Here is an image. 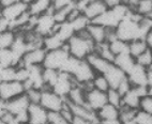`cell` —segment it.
Listing matches in <instances>:
<instances>
[{
  "instance_id": "6da1fadb",
  "label": "cell",
  "mask_w": 152,
  "mask_h": 124,
  "mask_svg": "<svg viewBox=\"0 0 152 124\" xmlns=\"http://www.w3.org/2000/svg\"><path fill=\"white\" fill-rule=\"evenodd\" d=\"M66 46L70 56L80 60L87 59V57L95 50V43L91 40L87 29L75 33L68 41Z\"/></svg>"
},
{
  "instance_id": "7a4b0ae2",
  "label": "cell",
  "mask_w": 152,
  "mask_h": 124,
  "mask_svg": "<svg viewBox=\"0 0 152 124\" xmlns=\"http://www.w3.org/2000/svg\"><path fill=\"white\" fill-rule=\"evenodd\" d=\"M61 71L70 74L78 85H84L86 82L92 81L94 76L96 75V73L86 59H76L71 56L69 57Z\"/></svg>"
},
{
  "instance_id": "3957f363",
  "label": "cell",
  "mask_w": 152,
  "mask_h": 124,
  "mask_svg": "<svg viewBox=\"0 0 152 124\" xmlns=\"http://www.w3.org/2000/svg\"><path fill=\"white\" fill-rule=\"evenodd\" d=\"M128 12V7L123 4V3H121V4L114 7V8H108L101 16L95 18L91 23L101 25V26H103L105 28L116 29L118 27V25L121 23V20L126 16Z\"/></svg>"
},
{
  "instance_id": "277c9868",
  "label": "cell",
  "mask_w": 152,
  "mask_h": 124,
  "mask_svg": "<svg viewBox=\"0 0 152 124\" xmlns=\"http://www.w3.org/2000/svg\"><path fill=\"white\" fill-rule=\"evenodd\" d=\"M69 57H70V54H69L68 50V46H66V44H64L59 49L46 51V55H45L42 66L44 69H52V70L61 71V69L65 64L66 60L69 59Z\"/></svg>"
},
{
  "instance_id": "5b68a950",
  "label": "cell",
  "mask_w": 152,
  "mask_h": 124,
  "mask_svg": "<svg viewBox=\"0 0 152 124\" xmlns=\"http://www.w3.org/2000/svg\"><path fill=\"white\" fill-rule=\"evenodd\" d=\"M57 25L58 24L54 18V10L50 7V9L46 13L38 16V20H37L33 31L38 33L39 35H41L42 38H45V36H48V35L55 33Z\"/></svg>"
},
{
  "instance_id": "8992f818",
  "label": "cell",
  "mask_w": 152,
  "mask_h": 124,
  "mask_svg": "<svg viewBox=\"0 0 152 124\" xmlns=\"http://www.w3.org/2000/svg\"><path fill=\"white\" fill-rule=\"evenodd\" d=\"M147 95H148V87H132L122 96L121 106L138 110L140 109L141 100Z\"/></svg>"
},
{
  "instance_id": "52a82bcc",
  "label": "cell",
  "mask_w": 152,
  "mask_h": 124,
  "mask_svg": "<svg viewBox=\"0 0 152 124\" xmlns=\"http://www.w3.org/2000/svg\"><path fill=\"white\" fill-rule=\"evenodd\" d=\"M65 104V98L56 94L52 89H43L40 105L47 111H60Z\"/></svg>"
},
{
  "instance_id": "ba28073f",
  "label": "cell",
  "mask_w": 152,
  "mask_h": 124,
  "mask_svg": "<svg viewBox=\"0 0 152 124\" xmlns=\"http://www.w3.org/2000/svg\"><path fill=\"white\" fill-rule=\"evenodd\" d=\"M76 85L78 84L76 82L75 79L70 74L66 73V72H63V71H59L58 79L56 81V84L54 85V87L52 88V90L59 96L66 98L72 88Z\"/></svg>"
},
{
  "instance_id": "9c48e42d",
  "label": "cell",
  "mask_w": 152,
  "mask_h": 124,
  "mask_svg": "<svg viewBox=\"0 0 152 124\" xmlns=\"http://www.w3.org/2000/svg\"><path fill=\"white\" fill-rule=\"evenodd\" d=\"M25 93L24 85L19 81H4L0 82V100L3 102H9L15 97Z\"/></svg>"
},
{
  "instance_id": "30bf717a",
  "label": "cell",
  "mask_w": 152,
  "mask_h": 124,
  "mask_svg": "<svg viewBox=\"0 0 152 124\" xmlns=\"http://www.w3.org/2000/svg\"><path fill=\"white\" fill-rule=\"evenodd\" d=\"M125 75L132 87H148V69L136 63Z\"/></svg>"
},
{
  "instance_id": "8fae6325",
  "label": "cell",
  "mask_w": 152,
  "mask_h": 124,
  "mask_svg": "<svg viewBox=\"0 0 152 124\" xmlns=\"http://www.w3.org/2000/svg\"><path fill=\"white\" fill-rule=\"evenodd\" d=\"M85 100H86V106L98 112L104 105L107 104V95L106 92H102L93 88L89 91H86Z\"/></svg>"
},
{
  "instance_id": "7c38bea8",
  "label": "cell",
  "mask_w": 152,
  "mask_h": 124,
  "mask_svg": "<svg viewBox=\"0 0 152 124\" xmlns=\"http://www.w3.org/2000/svg\"><path fill=\"white\" fill-rule=\"evenodd\" d=\"M30 105V102L28 100L27 95L22 94L19 96L15 97L13 100H10L9 102H6L7 112L12 115L13 117H17L19 115L28 112V107Z\"/></svg>"
},
{
  "instance_id": "4fadbf2b",
  "label": "cell",
  "mask_w": 152,
  "mask_h": 124,
  "mask_svg": "<svg viewBox=\"0 0 152 124\" xmlns=\"http://www.w3.org/2000/svg\"><path fill=\"white\" fill-rule=\"evenodd\" d=\"M66 104L70 107L71 111L73 113L74 117H78V118L85 119L89 121L91 124H100V119L98 117V113L93 111L92 109H90L88 106L86 105H75V104H71L68 101L65 100Z\"/></svg>"
},
{
  "instance_id": "5bb4252c",
  "label": "cell",
  "mask_w": 152,
  "mask_h": 124,
  "mask_svg": "<svg viewBox=\"0 0 152 124\" xmlns=\"http://www.w3.org/2000/svg\"><path fill=\"white\" fill-rule=\"evenodd\" d=\"M28 124H48V111L40 104H30L28 107Z\"/></svg>"
},
{
  "instance_id": "9a60e30c",
  "label": "cell",
  "mask_w": 152,
  "mask_h": 124,
  "mask_svg": "<svg viewBox=\"0 0 152 124\" xmlns=\"http://www.w3.org/2000/svg\"><path fill=\"white\" fill-rule=\"evenodd\" d=\"M103 76L107 79L111 89H117L118 86L121 84V81H123L126 78L124 72L122 70H120L115 63H110L108 65V68L106 69Z\"/></svg>"
},
{
  "instance_id": "2e32d148",
  "label": "cell",
  "mask_w": 152,
  "mask_h": 124,
  "mask_svg": "<svg viewBox=\"0 0 152 124\" xmlns=\"http://www.w3.org/2000/svg\"><path fill=\"white\" fill-rule=\"evenodd\" d=\"M45 55H46V50L43 47L31 49V50L27 51L24 55L22 62H20L19 65L25 66V68H28V66H31V65H42L44 58H45Z\"/></svg>"
},
{
  "instance_id": "e0dca14e",
  "label": "cell",
  "mask_w": 152,
  "mask_h": 124,
  "mask_svg": "<svg viewBox=\"0 0 152 124\" xmlns=\"http://www.w3.org/2000/svg\"><path fill=\"white\" fill-rule=\"evenodd\" d=\"M107 9H108V7L106 6L104 0H98V1H92V2L87 3L86 8L83 11V14L91 23L95 18H98L99 16H101Z\"/></svg>"
},
{
  "instance_id": "ac0fdd59",
  "label": "cell",
  "mask_w": 152,
  "mask_h": 124,
  "mask_svg": "<svg viewBox=\"0 0 152 124\" xmlns=\"http://www.w3.org/2000/svg\"><path fill=\"white\" fill-rule=\"evenodd\" d=\"M28 6L27 3H25L24 1L18 3H15V4H12V6L6 7V8L1 9V14L4 18H7L9 22H13L14 19H16L17 17H19L22 14L28 12Z\"/></svg>"
},
{
  "instance_id": "d6986e66",
  "label": "cell",
  "mask_w": 152,
  "mask_h": 124,
  "mask_svg": "<svg viewBox=\"0 0 152 124\" xmlns=\"http://www.w3.org/2000/svg\"><path fill=\"white\" fill-rule=\"evenodd\" d=\"M87 31L91 40L95 44H101L106 42V28L103 26L94 24V23H90L87 27Z\"/></svg>"
},
{
  "instance_id": "ffe728a7",
  "label": "cell",
  "mask_w": 152,
  "mask_h": 124,
  "mask_svg": "<svg viewBox=\"0 0 152 124\" xmlns=\"http://www.w3.org/2000/svg\"><path fill=\"white\" fill-rule=\"evenodd\" d=\"M114 63L117 65L120 70H122L126 74L136 64V61L135 58H133L130 55V53H123V54L115 56Z\"/></svg>"
},
{
  "instance_id": "44dd1931",
  "label": "cell",
  "mask_w": 152,
  "mask_h": 124,
  "mask_svg": "<svg viewBox=\"0 0 152 124\" xmlns=\"http://www.w3.org/2000/svg\"><path fill=\"white\" fill-rule=\"evenodd\" d=\"M53 34H54V33H53ZM55 34L57 35L63 43L66 44L68 41L75 34V30H74L73 26H72V24H71L70 22H64V23H62V24L57 25Z\"/></svg>"
},
{
  "instance_id": "7402d4cb",
  "label": "cell",
  "mask_w": 152,
  "mask_h": 124,
  "mask_svg": "<svg viewBox=\"0 0 152 124\" xmlns=\"http://www.w3.org/2000/svg\"><path fill=\"white\" fill-rule=\"evenodd\" d=\"M85 94L86 92L83 89V87L80 85H76L72 88L65 100L71 104H75V105H86Z\"/></svg>"
},
{
  "instance_id": "603a6c76",
  "label": "cell",
  "mask_w": 152,
  "mask_h": 124,
  "mask_svg": "<svg viewBox=\"0 0 152 124\" xmlns=\"http://www.w3.org/2000/svg\"><path fill=\"white\" fill-rule=\"evenodd\" d=\"M96 113H98V117L101 122V121H105V120H116V119H119L120 110L118 107H116L114 105H110V104L107 103Z\"/></svg>"
},
{
  "instance_id": "cb8c5ba5",
  "label": "cell",
  "mask_w": 152,
  "mask_h": 124,
  "mask_svg": "<svg viewBox=\"0 0 152 124\" xmlns=\"http://www.w3.org/2000/svg\"><path fill=\"white\" fill-rule=\"evenodd\" d=\"M50 9V0H35L31 4H29L28 12L30 15L40 16L42 14L46 13Z\"/></svg>"
},
{
  "instance_id": "d4e9b609",
  "label": "cell",
  "mask_w": 152,
  "mask_h": 124,
  "mask_svg": "<svg viewBox=\"0 0 152 124\" xmlns=\"http://www.w3.org/2000/svg\"><path fill=\"white\" fill-rule=\"evenodd\" d=\"M128 45H129V53L135 59L138 56H140L145 50L148 49L146 42H145V39H139V40L132 41V42L128 43Z\"/></svg>"
},
{
  "instance_id": "484cf974",
  "label": "cell",
  "mask_w": 152,
  "mask_h": 124,
  "mask_svg": "<svg viewBox=\"0 0 152 124\" xmlns=\"http://www.w3.org/2000/svg\"><path fill=\"white\" fill-rule=\"evenodd\" d=\"M0 65L2 68H10V66H17V62L11 48L0 49Z\"/></svg>"
},
{
  "instance_id": "4316f807",
  "label": "cell",
  "mask_w": 152,
  "mask_h": 124,
  "mask_svg": "<svg viewBox=\"0 0 152 124\" xmlns=\"http://www.w3.org/2000/svg\"><path fill=\"white\" fill-rule=\"evenodd\" d=\"M64 45L62 41L58 38L57 35L50 34L48 36H45L43 39V48L46 51L49 50H55V49H59Z\"/></svg>"
},
{
  "instance_id": "83f0119b",
  "label": "cell",
  "mask_w": 152,
  "mask_h": 124,
  "mask_svg": "<svg viewBox=\"0 0 152 124\" xmlns=\"http://www.w3.org/2000/svg\"><path fill=\"white\" fill-rule=\"evenodd\" d=\"M94 53L98 56H100L101 58H103L104 60L108 62H114L115 60V55L111 53V50L109 49L108 43H101V44H95V50Z\"/></svg>"
},
{
  "instance_id": "f1b7e54d",
  "label": "cell",
  "mask_w": 152,
  "mask_h": 124,
  "mask_svg": "<svg viewBox=\"0 0 152 124\" xmlns=\"http://www.w3.org/2000/svg\"><path fill=\"white\" fill-rule=\"evenodd\" d=\"M16 38V32L13 30H8L0 33V49H9L13 45Z\"/></svg>"
},
{
  "instance_id": "f546056e",
  "label": "cell",
  "mask_w": 152,
  "mask_h": 124,
  "mask_svg": "<svg viewBox=\"0 0 152 124\" xmlns=\"http://www.w3.org/2000/svg\"><path fill=\"white\" fill-rule=\"evenodd\" d=\"M59 76V71L52 70V69H43V79L45 87L52 89Z\"/></svg>"
},
{
  "instance_id": "4dcf8cb0",
  "label": "cell",
  "mask_w": 152,
  "mask_h": 124,
  "mask_svg": "<svg viewBox=\"0 0 152 124\" xmlns=\"http://www.w3.org/2000/svg\"><path fill=\"white\" fill-rule=\"evenodd\" d=\"M108 45H109V49H110L111 53H113L115 56L123 54V53H129L128 43H125V42L119 40V39L113 41L111 43H108Z\"/></svg>"
},
{
  "instance_id": "1f68e13d",
  "label": "cell",
  "mask_w": 152,
  "mask_h": 124,
  "mask_svg": "<svg viewBox=\"0 0 152 124\" xmlns=\"http://www.w3.org/2000/svg\"><path fill=\"white\" fill-rule=\"evenodd\" d=\"M75 7V3H71L70 6L65 7L63 9H60L58 11L54 12V18L57 24H62V23L68 20V16L70 12L72 11V9Z\"/></svg>"
},
{
  "instance_id": "d6a6232c",
  "label": "cell",
  "mask_w": 152,
  "mask_h": 124,
  "mask_svg": "<svg viewBox=\"0 0 152 124\" xmlns=\"http://www.w3.org/2000/svg\"><path fill=\"white\" fill-rule=\"evenodd\" d=\"M135 12L144 17L150 16L152 14V0H140Z\"/></svg>"
},
{
  "instance_id": "836d02e7",
  "label": "cell",
  "mask_w": 152,
  "mask_h": 124,
  "mask_svg": "<svg viewBox=\"0 0 152 124\" xmlns=\"http://www.w3.org/2000/svg\"><path fill=\"white\" fill-rule=\"evenodd\" d=\"M92 85L94 89L100 90V91H102V92H107L110 89L107 79H106L103 75H101V74H96V75L94 76V78L92 79Z\"/></svg>"
},
{
  "instance_id": "e575fe53",
  "label": "cell",
  "mask_w": 152,
  "mask_h": 124,
  "mask_svg": "<svg viewBox=\"0 0 152 124\" xmlns=\"http://www.w3.org/2000/svg\"><path fill=\"white\" fill-rule=\"evenodd\" d=\"M106 95H107V103L108 104L116 106L118 108L121 107V105H122V96L117 90L110 88L108 91L106 92Z\"/></svg>"
},
{
  "instance_id": "d590c367",
  "label": "cell",
  "mask_w": 152,
  "mask_h": 124,
  "mask_svg": "<svg viewBox=\"0 0 152 124\" xmlns=\"http://www.w3.org/2000/svg\"><path fill=\"white\" fill-rule=\"evenodd\" d=\"M136 63L146 69H149L152 65V50L151 49H147L145 50L140 56H138L135 59Z\"/></svg>"
},
{
  "instance_id": "8d00e7d4",
  "label": "cell",
  "mask_w": 152,
  "mask_h": 124,
  "mask_svg": "<svg viewBox=\"0 0 152 124\" xmlns=\"http://www.w3.org/2000/svg\"><path fill=\"white\" fill-rule=\"evenodd\" d=\"M72 26H73L74 30H75V33L79 32V31H83V30L87 29L88 25L90 24V20L85 16L84 14H80L76 19H74L73 22H71Z\"/></svg>"
},
{
  "instance_id": "74e56055",
  "label": "cell",
  "mask_w": 152,
  "mask_h": 124,
  "mask_svg": "<svg viewBox=\"0 0 152 124\" xmlns=\"http://www.w3.org/2000/svg\"><path fill=\"white\" fill-rule=\"evenodd\" d=\"M136 124H152V116L146 111L138 109L135 116Z\"/></svg>"
},
{
  "instance_id": "f35d334b",
  "label": "cell",
  "mask_w": 152,
  "mask_h": 124,
  "mask_svg": "<svg viewBox=\"0 0 152 124\" xmlns=\"http://www.w3.org/2000/svg\"><path fill=\"white\" fill-rule=\"evenodd\" d=\"M25 94L27 95L30 104H40V100H41V94H42L41 90L35 89V88H31V89L27 90V91L25 92Z\"/></svg>"
},
{
  "instance_id": "ab89813d",
  "label": "cell",
  "mask_w": 152,
  "mask_h": 124,
  "mask_svg": "<svg viewBox=\"0 0 152 124\" xmlns=\"http://www.w3.org/2000/svg\"><path fill=\"white\" fill-rule=\"evenodd\" d=\"M28 77H29V72H28V69L25 68V66H16V73H15V80L19 81L24 84L25 81L27 80Z\"/></svg>"
},
{
  "instance_id": "60d3db41",
  "label": "cell",
  "mask_w": 152,
  "mask_h": 124,
  "mask_svg": "<svg viewBox=\"0 0 152 124\" xmlns=\"http://www.w3.org/2000/svg\"><path fill=\"white\" fill-rule=\"evenodd\" d=\"M140 109L141 110L146 111V112L150 113L152 116V96L147 95L145 96L140 103Z\"/></svg>"
},
{
  "instance_id": "b9f144b4",
  "label": "cell",
  "mask_w": 152,
  "mask_h": 124,
  "mask_svg": "<svg viewBox=\"0 0 152 124\" xmlns=\"http://www.w3.org/2000/svg\"><path fill=\"white\" fill-rule=\"evenodd\" d=\"M71 3H73L71 0H50V7L53 8L54 12L70 6Z\"/></svg>"
},
{
  "instance_id": "7bdbcfd3",
  "label": "cell",
  "mask_w": 152,
  "mask_h": 124,
  "mask_svg": "<svg viewBox=\"0 0 152 124\" xmlns=\"http://www.w3.org/2000/svg\"><path fill=\"white\" fill-rule=\"evenodd\" d=\"M131 88H132V85L130 84V81L128 80V78H125L123 81H121V84L118 86V88L116 90H117L120 94H121V96H123V95H124L125 93L131 89Z\"/></svg>"
},
{
  "instance_id": "ee69618b",
  "label": "cell",
  "mask_w": 152,
  "mask_h": 124,
  "mask_svg": "<svg viewBox=\"0 0 152 124\" xmlns=\"http://www.w3.org/2000/svg\"><path fill=\"white\" fill-rule=\"evenodd\" d=\"M8 30H10V22L3 16H1L0 18V33L8 31Z\"/></svg>"
},
{
  "instance_id": "f6af8a7d",
  "label": "cell",
  "mask_w": 152,
  "mask_h": 124,
  "mask_svg": "<svg viewBox=\"0 0 152 124\" xmlns=\"http://www.w3.org/2000/svg\"><path fill=\"white\" fill-rule=\"evenodd\" d=\"M23 0H1L0 1V4H1V9L6 8V7L12 6V4H15V3L22 2Z\"/></svg>"
},
{
  "instance_id": "bcb514c9",
  "label": "cell",
  "mask_w": 152,
  "mask_h": 124,
  "mask_svg": "<svg viewBox=\"0 0 152 124\" xmlns=\"http://www.w3.org/2000/svg\"><path fill=\"white\" fill-rule=\"evenodd\" d=\"M124 0H104V2L106 3V6L108 8H114L116 6H119L121 3H123Z\"/></svg>"
},
{
  "instance_id": "7dc6e473",
  "label": "cell",
  "mask_w": 152,
  "mask_h": 124,
  "mask_svg": "<svg viewBox=\"0 0 152 124\" xmlns=\"http://www.w3.org/2000/svg\"><path fill=\"white\" fill-rule=\"evenodd\" d=\"M145 42L147 44V47L152 50V29L149 30V32L147 33L145 36Z\"/></svg>"
},
{
  "instance_id": "c3c4849f",
  "label": "cell",
  "mask_w": 152,
  "mask_h": 124,
  "mask_svg": "<svg viewBox=\"0 0 152 124\" xmlns=\"http://www.w3.org/2000/svg\"><path fill=\"white\" fill-rule=\"evenodd\" d=\"M71 124H91L89 121L87 120H85V119H82V118H78V117H74Z\"/></svg>"
},
{
  "instance_id": "681fc988",
  "label": "cell",
  "mask_w": 152,
  "mask_h": 124,
  "mask_svg": "<svg viewBox=\"0 0 152 124\" xmlns=\"http://www.w3.org/2000/svg\"><path fill=\"white\" fill-rule=\"evenodd\" d=\"M6 113H7L6 102H3V101L0 100V119H2Z\"/></svg>"
},
{
  "instance_id": "f907efd6",
  "label": "cell",
  "mask_w": 152,
  "mask_h": 124,
  "mask_svg": "<svg viewBox=\"0 0 152 124\" xmlns=\"http://www.w3.org/2000/svg\"><path fill=\"white\" fill-rule=\"evenodd\" d=\"M100 124H121L119 119L116 120H105V121H101Z\"/></svg>"
},
{
  "instance_id": "816d5d0a",
  "label": "cell",
  "mask_w": 152,
  "mask_h": 124,
  "mask_svg": "<svg viewBox=\"0 0 152 124\" xmlns=\"http://www.w3.org/2000/svg\"><path fill=\"white\" fill-rule=\"evenodd\" d=\"M23 1H24L25 3H27L28 6H29V4H31V3H32L33 1H35V0H23Z\"/></svg>"
},
{
  "instance_id": "f5cc1de1",
  "label": "cell",
  "mask_w": 152,
  "mask_h": 124,
  "mask_svg": "<svg viewBox=\"0 0 152 124\" xmlns=\"http://www.w3.org/2000/svg\"><path fill=\"white\" fill-rule=\"evenodd\" d=\"M86 3H89V2H92V1H98V0H84Z\"/></svg>"
},
{
  "instance_id": "db71d44e",
  "label": "cell",
  "mask_w": 152,
  "mask_h": 124,
  "mask_svg": "<svg viewBox=\"0 0 152 124\" xmlns=\"http://www.w3.org/2000/svg\"><path fill=\"white\" fill-rule=\"evenodd\" d=\"M71 1H72V2L75 3V4H76V3H78L79 1H82V0H71Z\"/></svg>"
},
{
  "instance_id": "11a10c76",
  "label": "cell",
  "mask_w": 152,
  "mask_h": 124,
  "mask_svg": "<svg viewBox=\"0 0 152 124\" xmlns=\"http://www.w3.org/2000/svg\"><path fill=\"white\" fill-rule=\"evenodd\" d=\"M0 124H6V122L3 121L2 119H0Z\"/></svg>"
},
{
  "instance_id": "9f6ffc18",
  "label": "cell",
  "mask_w": 152,
  "mask_h": 124,
  "mask_svg": "<svg viewBox=\"0 0 152 124\" xmlns=\"http://www.w3.org/2000/svg\"><path fill=\"white\" fill-rule=\"evenodd\" d=\"M149 70H150V71H151V72H152V65H151V66H150V68H149Z\"/></svg>"
},
{
  "instance_id": "6f0895ef",
  "label": "cell",
  "mask_w": 152,
  "mask_h": 124,
  "mask_svg": "<svg viewBox=\"0 0 152 124\" xmlns=\"http://www.w3.org/2000/svg\"><path fill=\"white\" fill-rule=\"evenodd\" d=\"M1 16H2V14H1V11H0V18H1Z\"/></svg>"
},
{
  "instance_id": "680465c9",
  "label": "cell",
  "mask_w": 152,
  "mask_h": 124,
  "mask_svg": "<svg viewBox=\"0 0 152 124\" xmlns=\"http://www.w3.org/2000/svg\"><path fill=\"white\" fill-rule=\"evenodd\" d=\"M0 1H1V0H0ZM0 11H1V4H0Z\"/></svg>"
},
{
  "instance_id": "91938a15",
  "label": "cell",
  "mask_w": 152,
  "mask_h": 124,
  "mask_svg": "<svg viewBox=\"0 0 152 124\" xmlns=\"http://www.w3.org/2000/svg\"><path fill=\"white\" fill-rule=\"evenodd\" d=\"M69 124H70V123H69Z\"/></svg>"
}]
</instances>
